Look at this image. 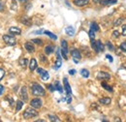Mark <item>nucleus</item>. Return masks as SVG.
Here are the masks:
<instances>
[{"instance_id":"31","label":"nucleus","mask_w":126,"mask_h":122,"mask_svg":"<svg viewBox=\"0 0 126 122\" xmlns=\"http://www.w3.org/2000/svg\"><path fill=\"white\" fill-rule=\"evenodd\" d=\"M106 46H107V47H108V48H109L110 50H111V51H113V50H114V46H112V44H111L110 42H109V41L107 42V44H106Z\"/></svg>"},{"instance_id":"40","label":"nucleus","mask_w":126,"mask_h":122,"mask_svg":"<svg viewBox=\"0 0 126 122\" xmlns=\"http://www.w3.org/2000/svg\"><path fill=\"white\" fill-rule=\"evenodd\" d=\"M3 11H4V6H3L2 1L0 0V12H3Z\"/></svg>"},{"instance_id":"8","label":"nucleus","mask_w":126,"mask_h":122,"mask_svg":"<svg viewBox=\"0 0 126 122\" xmlns=\"http://www.w3.org/2000/svg\"><path fill=\"white\" fill-rule=\"evenodd\" d=\"M97 78L100 80H107L110 78V75L107 72H99L97 75Z\"/></svg>"},{"instance_id":"18","label":"nucleus","mask_w":126,"mask_h":122,"mask_svg":"<svg viewBox=\"0 0 126 122\" xmlns=\"http://www.w3.org/2000/svg\"><path fill=\"white\" fill-rule=\"evenodd\" d=\"M20 21L23 23V24H25V25H27V26H29V25H31L32 24V21H31V18H29V17H22L21 19H20Z\"/></svg>"},{"instance_id":"2","label":"nucleus","mask_w":126,"mask_h":122,"mask_svg":"<svg viewBox=\"0 0 126 122\" xmlns=\"http://www.w3.org/2000/svg\"><path fill=\"white\" fill-rule=\"evenodd\" d=\"M91 46H92V48L94 49L96 52H102L105 49V46H104L103 43L100 40H98V41L91 40Z\"/></svg>"},{"instance_id":"20","label":"nucleus","mask_w":126,"mask_h":122,"mask_svg":"<svg viewBox=\"0 0 126 122\" xmlns=\"http://www.w3.org/2000/svg\"><path fill=\"white\" fill-rule=\"evenodd\" d=\"M40 76H41V78L45 81V80H47L48 78H49V75H48V73H47V71H45V70H43L42 71V73L40 74Z\"/></svg>"},{"instance_id":"28","label":"nucleus","mask_w":126,"mask_h":122,"mask_svg":"<svg viewBox=\"0 0 126 122\" xmlns=\"http://www.w3.org/2000/svg\"><path fill=\"white\" fill-rule=\"evenodd\" d=\"M54 87H55V90H58L60 93L63 92V88H62V86L60 85L59 81H55V86H54Z\"/></svg>"},{"instance_id":"4","label":"nucleus","mask_w":126,"mask_h":122,"mask_svg":"<svg viewBox=\"0 0 126 122\" xmlns=\"http://www.w3.org/2000/svg\"><path fill=\"white\" fill-rule=\"evenodd\" d=\"M3 40L9 46H15L16 44V38L14 36H11V35H4L3 36Z\"/></svg>"},{"instance_id":"5","label":"nucleus","mask_w":126,"mask_h":122,"mask_svg":"<svg viewBox=\"0 0 126 122\" xmlns=\"http://www.w3.org/2000/svg\"><path fill=\"white\" fill-rule=\"evenodd\" d=\"M68 45H67V42L65 40L61 41V54H62V57L64 59H68Z\"/></svg>"},{"instance_id":"42","label":"nucleus","mask_w":126,"mask_h":122,"mask_svg":"<svg viewBox=\"0 0 126 122\" xmlns=\"http://www.w3.org/2000/svg\"><path fill=\"white\" fill-rule=\"evenodd\" d=\"M4 92V86L2 84H0V95H2Z\"/></svg>"},{"instance_id":"25","label":"nucleus","mask_w":126,"mask_h":122,"mask_svg":"<svg viewBox=\"0 0 126 122\" xmlns=\"http://www.w3.org/2000/svg\"><path fill=\"white\" fill-rule=\"evenodd\" d=\"M80 75L83 77H88L89 76V71L86 69H81L80 70Z\"/></svg>"},{"instance_id":"16","label":"nucleus","mask_w":126,"mask_h":122,"mask_svg":"<svg viewBox=\"0 0 126 122\" xmlns=\"http://www.w3.org/2000/svg\"><path fill=\"white\" fill-rule=\"evenodd\" d=\"M110 102H111V100H110V98H109V97L101 98V99L99 100V103H100L101 105H110Z\"/></svg>"},{"instance_id":"11","label":"nucleus","mask_w":126,"mask_h":122,"mask_svg":"<svg viewBox=\"0 0 126 122\" xmlns=\"http://www.w3.org/2000/svg\"><path fill=\"white\" fill-rule=\"evenodd\" d=\"M20 97L22 99V101H27L28 100V96H27V88L25 86H23L20 90Z\"/></svg>"},{"instance_id":"17","label":"nucleus","mask_w":126,"mask_h":122,"mask_svg":"<svg viewBox=\"0 0 126 122\" xmlns=\"http://www.w3.org/2000/svg\"><path fill=\"white\" fill-rule=\"evenodd\" d=\"M66 33H67V35H69V36H74V34H75V29H74V27L73 26H67L66 27Z\"/></svg>"},{"instance_id":"41","label":"nucleus","mask_w":126,"mask_h":122,"mask_svg":"<svg viewBox=\"0 0 126 122\" xmlns=\"http://www.w3.org/2000/svg\"><path fill=\"white\" fill-rule=\"evenodd\" d=\"M106 57L109 59V61H110V62H112V61H113L112 57H111V55H110V54H107V55H106Z\"/></svg>"},{"instance_id":"35","label":"nucleus","mask_w":126,"mask_h":122,"mask_svg":"<svg viewBox=\"0 0 126 122\" xmlns=\"http://www.w3.org/2000/svg\"><path fill=\"white\" fill-rule=\"evenodd\" d=\"M119 36V32L117 30H114L112 32V38H117Z\"/></svg>"},{"instance_id":"32","label":"nucleus","mask_w":126,"mask_h":122,"mask_svg":"<svg viewBox=\"0 0 126 122\" xmlns=\"http://www.w3.org/2000/svg\"><path fill=\"white\" fill-rule=\"evenodd\" d=\"M95 32L92 29H90L89 30V32H88V35H89V38H90V40H94V38H95V34H94Z\"/></svg>"},{"instance_id":"27","label":"nucleus","mask_w":126,"mask_h":122,"mask_svg":"<svg viewBox=\"0 0 126 122\" xmlns=\"http://www.w3.org/2000/svg\"><path fill=\"white\" fill-rule=\"evenodd\" d=\"M44 34H46L47 36H48L49 38H51L52 40H56L57 39V37L53 34V33H51V32H49V31H44Z\"/></svg>"},{"instance_id":"24","label":"nucleus","mask_w":126,"mask_h":122,"mask_svg":"<svg viewBox=\"0 0 126 122\" xmlns=\"http://www.w3.org/2000/svg\"><path fill=\"white\" fill-rule=\"evenodd\" d=\"M48 119L50 121H54V122H59L60 119L56 116V115H53V114H48Z\"/></svg>"},{"instance_id":"3","label":"nucleus","mask_w":126,"mask_h":122,"mask_svg":"<svg viewBox=\"0 0 126 122\" xmlns=\"http://www.w3.org/2000/svg\"><path fill=\"white\" fill-rule=\"evenodd\" d=\"M37 115H38V111H36L34 108H26L25 111L23 112V117L25 119L33 118V117H35Z\"/></svg>"},{"instance_id":"43","label":"nucleus","mask_w":126,"mask_h":122,"mask_svg":"<svg viewBox=\"0 0 126 122\" xmlns=\"http://www.w3.org/2000/svg\"><path fill=\"white\" fill-rule=\"evenodd\" d=\"M43 32H44L43 30H38V31H34L33 33H34V34H42Z\"/></svg>"},{"instance_id":"34","label":"nucleus","mask_w":126,"mask_h":122,"mask_svg":"<svg viewBox=\"0 0 126 122\" xmlns=\"http://www.w3.org/2000/svg\"><path fill=\"white\" fill-rule=\"evenodd\" d=\"M120 50H121V51H124V52H126V42L122 43V44L120 45Z\"/></svg>"},{"instance_id":"46","label":"nucleus","mask_w":126,"mask_h":122,"mask_svg":"<svg viewBox=\"0 0 126 122\" xmlns=\"http://www.w3.org/2000/svg\"><path fill=\"white\" fill-rule=\"evenodd\" d=\"M67 103H71V97H69V98L67 99Z\"/></svg>"},{"instance_id":"7","label":"nucleus","mask_w":126,"mask_h":122,"mask_svg":"<svg viewBox=\"0 0 126 122\" xmlns=\"http://www.w3.org/2000/svg\"><path fill=\"white\" fill-rule=\"evenodd\" d=\"M71 54H72V57H73V61H74L75 63H78V62L80 60V58H81L79 49H76V48L73 49V50L71 51Z\"/></svg>"},{"instance_id":"14","label":"nucleus","mask_w":126,"mask_h":122,"mask_svg":"<svg viewBox=\"0 0 126 122\" xmlns=\"http://www.w3.org/2000/svg\"><path fill=\"white\" fill-rule=\"evenodd\" d=\"M24 46H25V49H26L28 52H30V53H32V52L35 51V47H34V46H33V44H32L31 42H27V43H25Z\"/></svg>"},{"instance_id":"23","label":"nucleus","mask_w":126,"mask_h":122,"mask_svg":"<svg viewBox=\"0 0 126 122\" xmlns=\"http://www.w3.org/2000/svg\"><path fill=\"white\" fill-rule=\"evenodd\" d=\"M90 29H92L94 32H97V31H99V25L95 21H92L90 24Z\"/></svg>"},{"instance_id":"15","label":"nucleus","mask_w":126,"mask_h":122,"mask_svg":"<svg viewBox=\"0 0 126 122\" xmlns=\"http://www.w3.org/2000/svg\"><path fill=\"white\" fill-rule=\"evenodd\" d=\"M29 69H30V71L33 72L35 69H37V61L35 58H32L31 60H30V63H29Z\"/></svg>"},{"instance_id":"44","label":"nucleus","mask_w":126,"mask_h":122,"mask_svg":"<svg viewBox=\"0 0 126 122\" xmlns=\"http://www.w3.org/2000/svg\"><path fill=\"white\" fill-rule=\"evenodd\" d=\"M18 2H20V3H26L28 0H17Z\"/></svg>"},{"instance_id":"9","label":"nucleus","mask_w":126,"mask_h":122,"mask_svg":"<svg viewBox=\"0 0 126 122\" xmlns=\"http://www.w3.org/2000/svg\"><path fill=\"white\" fill-rule=\"evenodd\" d=\"M56 62H55V66L53 67L55 70H57V69H59L60 67H61V65H62V60H61V56H60V50L59 49H57V52H56Z\"/></svg>"},{"instance_id":"10","label":"nucleus","mask_w":126,"mask_h":122,"mask_svg":"<svg viewBox=\"0 0 126 122\" xmlns=\"http://www.w3.org/2000/svg\"><path fill=\"white\" fill-rule=\"evenodd\" d=\"M63 83H64V88H65V90L67 92V94L70 96L72 94V90H71V86H70V84L68 82V79L66 77L63 78Z\"/></svg>"},{"instance_id":"45","label":"nucleus","mask_w":126,"mask_h":122,"mask_svg":"<svg viewBox=\"0 0 126 122\" xmlns=\"http://www.w3.org/2000/svg\"><path fill=\"white\" fill-rule=\"evenodd\" d=\"M93 2H94V3H100L101 0H93Z\"/></svg>"},{"instance_id":"36","label":"nucleus","mask_w":126,"mask_h":122,"mask_svg":"<svg viewBox=\"0 0 126 122\" xmlns=\"http://www.w3.org/2000/svg\"><path fill=\"white\" fill-rule=\"evenodd\" d=\"M5 76V71L3 69H0V80L3 78V76Z\"/></svg>"},{"instance_id":"38","label":"nucleus","mask_w":126,"mask_h":122,"mask_svg":"<svg viewBox=\"0 0 126 122\" xmlns=\"http://www.w3.org/2000/svg\"><path fill=\"white\" fill-rule=\"evenodd\" d=\"M47 88H48V90H49V91H51V92H53L54 90H55V87H54L53 85H51V84H50V85H48V86H47Z\"/></svg>"},{"instance_id":"33","label":"nucleus","mask_w":126,"mask_h":122,"mask_svg":"<svg viewBox=\"0 0 126 122\" xmlns=\"http://www.w3.org/2000/svg\"><path fill=\"white\" fill-rule=\"evenodd\" d=\"M32 43H34V44H37V45H42L43 44V42H42V40H40V39H33L31 41Z\"/></svg>"},{"instance_id":"39","label":"nucleus","mask_w":126,"mask_h":122,"mask_svg":"<svg viewBox=\"0 0 126 122\" xmlns=\"http://www.w3.org/2000/svg\"><path fill=\"white\" fill-rule=\"evenodd\" d=\"M69 74H70L71 76L75 75V74H76V70H75V69H72V70H70V71H69Z\"/></svg>"},{"instance_id":"30","label":"nucleus","mask_w":126,"mask_h":122,"mask_svg":"<svg viewBox=\"0 0 126 122\" xmlns=\"http://www.w3.org/2000/svg\"><path fill=\"white\" fill-rule=\"evenodd\" d=\"M102 86L106 89V90H108V91H110V92H112V88L110 87V85H108V84H106L105 82H102Z\"/></svg>"},{"instance_id":"22","label":"nucleus","mask_w":126,"mask_h":122,"mask_svg":"<svg viewBox=\"0 0 126 122\" xmlns=\"http://www.w3.org/2000/svg\"><path fill=\"white\" fill-rule=\"evenodd\" d=\"M19 64H20V66H21L22 68H25V67L28 65V60H27V58H21V59H19Z\"/></svg>"},{"instance_id":"1","label":"nucleus","mask_w":126,"mask_h":122,"mask_svg":"<svg viewBox=\"0 0 126 122\" xmlns=\"http://www.w3.org/2000/svg\"><path fill=\"white\" fill-rule=\"evenodd\" d=\"M31 92L34 96H45V89L38 83H34L31 86Z\"/></svg>"},{"instance_id":"26","label":"nucleus","mask_w":126,"mask_h":122,"mask_svg":"<svg viewBox=\"0 0 126 122\" xmlns=\"http://www.w3.org/2000/svg\"><path fill=\"white\" fill-rule=\"evenodd\" d=\"M123 20H124V18H123V17H119V18H117V19L113 22V25H114V26H119V25H121V24H122Z\"/></svg>"},{"instance_id":"47","label":"nucleus","mask_w":126,"mask_h":122,"mask_svg":"<svg viewBox=\"0 0 126 122\" xmlns=\"http://www.w3.org/2000/svg\"><path fill=\"white\" fill-rule=\"evenodd\" d=\"M114 121L120 122V121H121V120H120V119H119V118H118V117H117V118H115V119H114Z\"/></svg>"},{"instance_id":"6","label":"nucleus","mask_w":126,"mask_h":122,"mask_svg":"<svg viewBox=\"0 0 126 122\" xmlns=\"http://www.w3.org/2000/svg\"><path fill=\"white\" fill-rule=\"evenodd\" d=\"M43 105V102L40 98H34L30 101V106L34 108H40Z\"/></svg>"},{"instance_id":"21","label":"nucleus","mask_w":126,"mask_h":122,"mask_svg":"<svg viewBox=\"0 0 126 122\" xmlns=\"http://www.w3.org/2000/svg\"><path fill=\"white\" fill-rule=\"evenodd\" d=\"M53 48H54V46H47L45 47V52H46V54H50V53H52L53 52Z\"/></svg>"},{"instance_id":"12","label":"nucleus","mask_w":126,"mask_h":122,"mask_svg":"<svg viewBox=\"0 0 126 122\" xmlns=\"http://www.w3.org/2000/svg\"><path fill=\"white\" fill-rule=\"evenodd\" d=\"M89 3V0H74V4L78 7H83Z\"/></svg>"},{"instance_id":"29","label":"nucleus","mask_w":126,"mask_h":122,"mask_svg":"<svg viewBox=\"0 0 126 122\" xmlns=\"http://www.w3.org/2000/svg\"><path fill=\"white\" fill-rule=\"evenodd\" d=\"M22 106H23V102H22V101H17V102H16V111L20 110Z\"/></svg>"},{"instance_id":"13","label":"nucleus","mask_w":126,"mask_h":122,"mask_svg":"<svg viewBox=\"0 0 126 122\" xmlns=\"http://www.w3.org/2000/svg\"><path fill=\"white\" fill-rule=\"evenodd\" d=\"M9 32H10V34H12V35H20L21 30H20L18 27L13 26V27L9 28Z\"/></svg>"},{"instance_id":"37","label":"nucleus","mask_w":126,"mask_h":122,"mask_svg":"<svg viewBox=\"0 0 126 122\" xmlns=\"http://www.w3.org/2000/svg\"><path fill=\"white\" fill-rule=\"evenodd\" d=\"M121 28H122V35H123V36H126V24L122 25Z\"/></svg>"},{"instance_id":"19","label":"nucleus","mask_w":126,"mask_h":122,"mask_svg":"<svg viewBox=\"0 0 126 122\" xmlns=\"http://www.w3.org/2000/svg\"><path fill=\"white\" fill-rule=\"evenodd\" d=\"M117 2V0H101V4L102 5H112V4H115Z\"/></svg>"}]
</instances>
